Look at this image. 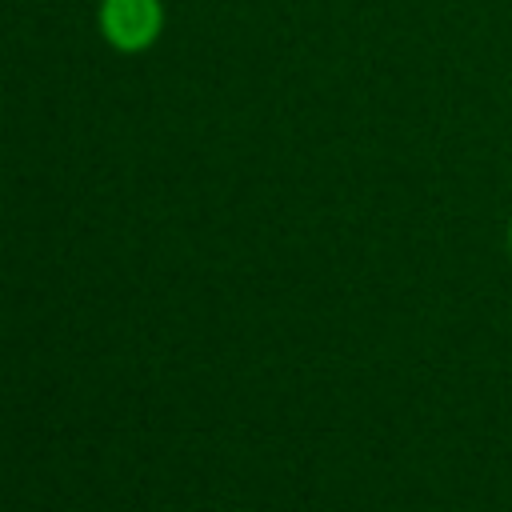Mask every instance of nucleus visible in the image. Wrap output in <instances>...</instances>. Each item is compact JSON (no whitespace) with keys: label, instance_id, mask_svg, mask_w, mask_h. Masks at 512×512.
Segmentation results:
<instances>
[{"label":"nucleus","instance_id":"2","mask_svg":"<svg viewBox=\"0 0 512 512\" xmlns=\"http://www.w3.org/2000/svg\"><path fill=\"white\" fill-rule=\"evenodd\" d=\"M508 260H512V216H508Z\"/></svg>","mask_w":512,"mask_h":512},{"label":"nucleus","instance_id":"1","mask_svg":"<svg viewBox=\"0 0 512 512\" xmlns=\"http://www.w3.org/2000/svg\"><path fill=\"white\" fill-rule=\"evenodd\" d=\"M96 24H100V36L116 52H144L164 32V4L160 0H100Z\"/></svg>","mask_w":512,"mask_h":512}]
</instances>
